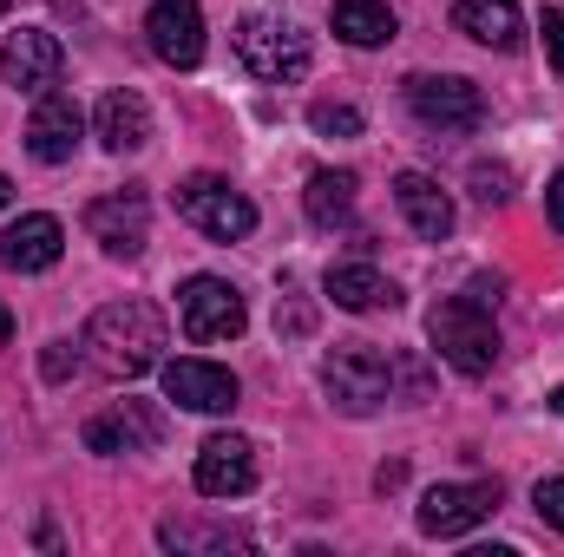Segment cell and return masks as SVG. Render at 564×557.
<instances>
[{
	"label": "cell",
	"instance_id": "12",
	"mask_svg": "<svg viewBox=\"0 0 564 557\" xmlns=\"http://www.w3.org/2000/svg\"><path fill=\"white\" fill-rule=\"evenodd\" d=\"M144 40H151V53H158L164 66H177V73L204 66V7H197V0H151Z\"/></svg>",
	"mask_w": 564,
	"mask_h": 557
},
{
	"label": "cell",
	"instance_id": "24",
	"mask_svg": "<svg viewBox=\"0 0 564 557\" xmlns=\"http://www.w3.org/2000/svg\"><path fill=\"white\" fill-rule=\"evenodd\" d=\"M308 125H315L322 139H361V112H355V106H335V99H315V106H308Z\"/></svg>",
	"mask_w": 564,
	"mask_h": 557
},
{
	"label": "cell",
	"instance_id": "22",
	"mask_svg": "<svg viewBox=\"0 0 564 557\" xmlns=\"http://www.w3.org/2000/svg\"><path fill=\"white\" fill-rule=\"evenodd\" d=\"M302 210H308L315 230L348 223V217H355V177H348V171H315L308 190H302Z\"/></svg>",
	"mask_w": 564,
	"mask_h": 557
},
{
	"label": "cell",
	"instance_id": "33",
	"mask_svg": "<svg viewBox=\"0 0 564 557\" xmlns=\"http://www.w3.org/2000/svg\"><path fill=\"white\" fill-rule=\"evenodd\" d=\"M552 414L564 419V381H558V387H552Z\"/></svg>",
	"mask_w": 564,
	"mask_h": 557
},
{
	"label": "cell",
	"instance_id": "28",
	"mask_svg": "<svg viewBox=\"0 0 564 557\" xmlns=\"http://www.w3.org/2000/svg\"><path fill=\"white\" fill-rule=\"evenodd\" d=\"M539 33H545V53H552V66L564 73V7H545V20H539Z\"/></svg>",
	"mask_w": 564,
	"mask_h": 557
},
{
	"label": "cell",
	"instance_id": "17",
	"mask_svg": "<svg viewBox=\"0 0 564 557\" xmlns=\"http://www.w3.org/2000/svg\"><path fill=\"white\" fill-rule=\"evenodd\" d=\"M394 204H401V217H408V230L414 237H426V243H446L453 237V197L426 177V171H401L394 177Z\"/></svg>",
	"mask_w": 564,
	"mask_h": 557
},
{
	"label": "cell",
	"instance_id": "27",
	"mask_svg": "<svg viewBox=\"0 0 564 557\" xmlns=\"http://www.w3.org/2000/svg\"><path fill=\"white\" fill-rule=\"evenodd\" d=\"M79 368V354H73V341H46V354H40V374L46 381H66Z\"/></svg>",
	"mask_w": 564,
	"mask_h": 557
},
{
	"label": "cell",
	"instance_id": "8",
	"mask_svg": "<svg viewBox=\"0 0 564 557\" xmlns=\"http://www.w3.org/2000/svg\"><path fill=\"white\" fill-rule=\"evenodd\" d=\"M177 321L191 341H237L250 328V308H243V288L224 276H191L177 288Z\"/></svg>",
	"mask_w": 564,
	"mask_h": 557
},
{
	"label": "cell",
	"instance_id": "14",
	"mask_svg": "<svg viewBox=\"0 0 564 557\" xmlns=\"http://www.w3.org/2000/svg\"><path fill=\"white\" fill-rule=\"evenodd\" d=\"M79 132H86L79 99H73V92H59V86H46V92L33 99V119H26V151H33L40 164H73Z\"/></svg>",
	"mask_w": 564,
	"mask_h": 557
},
{
	"label": "cell",
	"instance_id": "7",
	"mask_svg": "<svg viewBox=\"0 0 564 557\" xmlns=\"http://www.w3.org/2000/svg\"><path fill=\"white\" fill-rule=\"evenodd\" d=\"M86 237H93L106 256L139 263L144 243H151V197H144V184H126V190L93 197V204H86Z\"/></svg>",
	"mask_w": 564,
	"mask_h": 557
},
{
	"label": "cell",
	"instance_id": "4",
	"mask_svg": "<svg viewBox=\"0 0 564 557\" xmlns=\"http://www.w3.org/2000/svg\"><path fill=\"white\" fill-rule=\"evenodd\" d=\"M237 59L263 86H295L308 73V33H295L282 13H243L237 20Z\"/></svg>",
	"mask_w": 564,
	"mask_h": 557
},
{
	"label": "cell",
	"instance_id": "10",
	"mask_svg": "<svg viewBox=\"0 0 564 557\" xmlns=\"http://www.w3.org/2000/svg\"><path fill=\"white\" fill-rule=\"evenodd\" d=\"M164 374V401H177L184 414H230L237 407V374L217 368V361H197V354H177V361H158Z\"/></svg>",
	"mask_w": 564,
	"mask_h": 557
},
{
	"label": "cell",
	"instance_id": "1",
	"mask_svg": "<svg viewBox=\"0 0 564 557\" xmlns=\"http://www.w3.org/2000/svg\"><path fill=\"white\" fill-rule=\"evenodd\" d=\"M164 315L144 302V295H126V302H106L93 321H86V354L99 374L112 381H139L164 361Z\"/></svg>",
	"mask_w": 564,
	"mask_h": 557
},
{
	"label": "cell",
	"instance_id": "26",
	"mask_svg": "<svg viewBox=\"0 0 564 557\" xmlns=\"http://www.w3.org/2000/svg\"><path fill=\"white\" fill-rule=\"evenodd\" d=\"M532 505H539V518H545L552 532H564V479H539Z\"/></svg>",
	"mask_w": 564,
	"mask_h": 557
},
{
	"label": "cell",
	"instance_id": "30",
	"mask_svg": "<svg viewBox=\"0 0 564 557\" xmlns=\"http://www.w3.org/2000/svg\"><path fill=\"white\" fill-rule=\"evenodd\" d=\"M499 288H506L499 276H473V282H466V295H473V302H486V308H499Z\"/></svg>",
	"mask_w": 564,
	"mask_h": 557
},
{
	"label": "cell",
	"instance_id": "32",
	"mask_svg": "<svg viewBox=\"0 0 564 557\" xmlns=\"http://www.w3.org/2000/svg\"><path fill=\"white\" fill-rule=\"evenodd\" d=\"M7 341H13V308L0 302V348H7Z\"/></svg>",
	"mask_w": 564,
	"mask_h": 557
},
{
	"label": "cell",
	"instance_id": "19",
	"mask_svg": "<svg viewBox=\"0 0 564 557\" xmlns=\"http://www.w3.org/2000/svg\"><path fill=\"white\" fill-rule=\"evenodd\" d=\"M322 288H328V302L335 308H348V315H375V308H401V288L381 276L375 263H335L328 276H322Z\"/></svg>",
	"mask_w": 564,
	"mask_h": 557
},
{
	"label": "cell",
	"instance_id": "20",
	"mask_svg": "<svg viewBox=\"0 0 564 557\" xmlns=\"http://www.w3.org/2000/svg\"><path fill=\"white\" fill-rule=\"evenodd\" d=\"M453 26H459L466 40L492 46V53H512V46L525 40V20H519L512 0H459V7H453Z\"/></svg>",
	"mask_w": 564,
	"mask_h": 557
},
{
	"label": "cell",
	"instance_id": "18",
	"mask_svg": "<svg viewBox=\"0 0 564 557\" xmlns=\"http://www.w3.org/2000/svg\"><path fill=\"white\" fill-rule=\"evenodd\" d=\"M93 132H99V144L112 157H132V151L151 144V106H144L139 92H106L99 112H93Z\"/></svg>",
	"mask_w": 564,
	"mask_h": 557
},
{
	"label": "cell",
	"instance_id": "3",
	"mask_svg": "<svg viewBox=\"0 0 564 557\" xmlns=\"http://www.w3.org/2000/svg\"><path fill=\"white\" fill-rule=\"evenodd\" d=\"M322 387H328V401L348 419H368L394 401V361L375 341H341L322 361Z\"/></svg>",
	"mask_w": 564,
	"mask_h": 557
},
{
	"label": "cell",
	"instance_id": "6",
	"mask_svg": "<svg viewBox=\"0 0 564 557\" xmlns=\"http://www.w3.org/2000/svg\"><path fill=\"white\" fill-rule=\"evenodd\" d=\"M177 217H184L191 230H204L210 243H243V237L257 230V204H250L237 184L210 177V171H197V177L177 184Z\"/></svg>",
	"mask_w": 564,
	"mask_h": 557
},
{
	"label": "cell",
	"instance_id": "5",
	"mask_svg": "<svg viewBox=\"0 0 564 557\" xmlns=\"http://www.w3.org/2000/svg\"><path fill=\"white\" fill-rule=\"evenodd\" d=\"M408 112L440 139H466L486 125V92L459 73H414L408 79Z\"/></svg>",
	"mask_w": 564,
	"mask_h": 557
},
{
	"label": "cell",
	"instance_id": "23",
	"mask_svg": "<svg viewBox=\"0 0 564 557\" xmlns=\"http://www.w3.org/2000/svg\"><path fill=\"white\" fill-rule=\"evenodd\" d=\"M158 545H164V551H230V545H250V532H237V525H191V518H164V525H158Z\"/></svg>",
	"mask_w": 564,
	"mask_h": 557
},
{
	"label": "cell",
	"instance_id": "31",
	"mask_svg": "<svg viewBox=\"0 0 564 557\" xmlns=\"http://www.w3.org/2000/svg\"><path fill=\"white\" fill-rule=\"evenodd\" d=\"M401 479H408V466H381V472H375V485H381V492H394Z\"/></svg>",
	"mask_w": 564,
	"mask_h": 557
},
{
	"label": "cell",
	"instance_id": "9",
	"mask_svg": "<svg viewBox=\"0 0 564 557\" xmlns=\"http://www.w3.org/2000/svg\"><path fill=\"white\" fill-rule=\"evenodd\" d=\"M492 512H499V479H453V485H433L426 492L414 518H421L426 538H466Z\"/></svg>",
	"mask_w": 564,
	"mask_h": 557
},
{
	"label": "cell",
	"instance_id": "16",
	"mask_svg": "<svg viewBox=\"0 0 564 557\" xmlns=\"http://www.w3.org/2000/svg\"><path fill=\"white\" fill-rule=\"evenodd\" d=\"M59 250H66V230H59V217H46V210H33V217H20V223H7V230H0V263H7V270H20V276L53 270V263H59Z\"/></svg>",
	"mask_w": 564,
	"mask_h": 557
},
{
	"label": "cell",
	"instance_id": "13",
	"mask_svg": "<svg viewBox=\"0 0 564 557\" xmlns=\"http://www.w3.org/2000/svg\"><path fill=\"white\" fill-rule=\"evenodd\" d=\"M197 492L204 499H243V492H257V446L243 433H210L197 446Z\"/></svg>",
	"mask_w": 564,
	"mask_h": 557
},
{
	"label": "cell",
	"instance_id": "35",
	"mask_svg": "<svg viewBox=\"0 0 564 557\" xmlns=\"http://www.w3.org/2000/svg\"><path fill=\"white\" fill-rule=\"evenodd\" d=\"M7 7H13V0H0V13H7Z\"/></svg>",
	"mask_w": 564,
	"mask_h": 557
},
{
	"label": "cell",
	"instance_id": "25",
	"mask_svg": "<svg viewBox=\"0 0 564 557\" xmlns=\"http://www.w3.org/2000/svg\"><path fill=\"white\" fill-rule=\"evenodd\" d=\"M473 184H479V204H506L512 197V171L506 164H473Z\"/></svg>",
	"mask_w": 564,
	"mask_h": 557
},
{
	"label": "cell",
	"instance_id": "15",
	"mask_svg": "<svg viewBox=\"0 0 564 557\" xmlns=\"http://www.w3.org/2000/svg\"><path fill=\"white\" fill-rule=\"evenodd\" d=\"M164 439V414L151 407V401H119L112 414H99V419H86V446L93 452H139V446H158Z\"/></svg>",
	"mask_w": 564,
	"mask_h": 557
},
{
	"label": "cell",
	"instance_id": "11",
	"mask_svg": "<svg viewBox=\"0 0 564 557\" xmlns=\"http://www.w3.org/2000/svg\"><path fill=\"white\" fill-rule=\"evenodd\" d=\"M59 66H66V46L46 33V26H13L0 40V79L13 92H46L59 86Z\"/></svg>",
	"mask_w": 564,
	"mask_h": 557
},
{
	"label": "cell",
	"instance_id": "34",
	"mask_svg": "<svg viewBox=\"0 0 564 557\" xmlns=\"http://www.w3.org/2000/svg\"><path fill=\"white\" fill-rule=\"evenodd\" d=\"M7 204H13V184H7V177H0V210H7Z\"/></svg>",
	"mask_w": 564,
	"mask_h": 557
},
{
	"label": "cell",
	"instance_id": "21",
	"mask_svg": "<svg viewBox=\"0 0 564 557\" xmlns=\"http://www.w3.org/2000/svg\"><path fill=\"white\" fill-rule=\"evenodd\" d=\"M328 26H335L341 46H388V40L401 33V20H394L388 0H335Z\"/></svg>",
	"mask_w": 564,
	"mask_h": 557
},
{
	"label": "cell",
	"instance_id": "2",
	"mask_svg": "<svg viewBox=\"0 0 564 557\" xmlns=\"http://www.w3.org/2000/svg\"><path fill=\"white\" fill-rule=\"evenodd\" d=\"M426 335H433L440 361H446L453 374H466V381H479V374L499 368V328H492V308L473 302V295H446V302H433Z\"/></svg>",
	"mask_w": 564,
	"mask_h": 557
},
{
	"label": "cell",
	"instance_id": "29",
	"mask_svg": "<svg viewBox=\"0 0 564 557\" xmlns=\"http://www.w3.org/2000/svg\"><path fill=\"white\" fill-rule=\"evenodd\" d=\"M545 217H552V230H564V171L545 184Z\"/></svg>",
	"mask_w": 564,
	"mask_h": 557
}]
</instances>
